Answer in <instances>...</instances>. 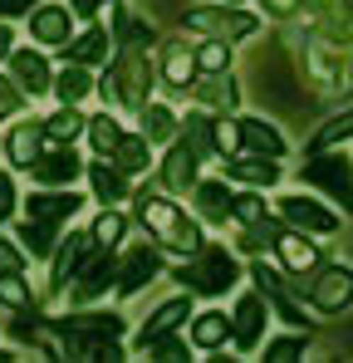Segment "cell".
<instances>
[{"instance_id": "ba28073f", "label": "cell", "mask_w": 353, "mask_h": 363, "mask_svg": "<svg viewBox=\"0 0 353 363\" xmlns=\"http://www.w3.org/2000/svg\"><path fill=\"white\" fill-rule=\"evenodd\" d=\"M118 275H123V260H113V255H89L84 270L74 275V300H94V295H103Z\"/></svg>"}, {"instance_id": "d4e9b609", "label": "cell", "mask_w": 353, "mask_h": 363, "mask_svg": "<svg viewBox=\"0 0 353 363\" xmlns=\"http://www.w3.org/2000/svg\"><path fill=\"white\" fill-rule=\"evenodd\" d=\"M196 206H201V216H211V221H226L235 206V196L226 191V182H201L196 186Z\"/></svg>"}, {"instance_id": "b9f144b4", "label": "cell", "mask_w": 353, "mask_h": 363, "mask_svg": "<svg viewBox=\"0 0 353 363\" xmlns=\"http://www.w3.org/2000/svg\"><path fill=\"white\" fill-rule=\"evenodd\" d=\"M0 304H10V309H25L30 304V290H25L20 275H0Z\"/></svg>"}, {"instance_id": "e575fe53", "label": "cell", "mask_w": 353, "mask_h": 363, "mask_svg": "<svg viewBox=\"0 0 353 363\" xmlns=\"http://www.w3.org/2000/svg\"><path fill=\"white\" fill-rule=\"evenodd\" d=\"M20 236H25V245H30L35 255H45V250H50V241H55V221L30 216V221H20Z\"/></svg>"}, {"instance_id": "4dcf8cb0", "label": "cell", "mask_w": 353, "mask_h": 363, "mask_svg": "<svg viewBox=\"0 0 353 363\" xmlns=\"http://www.w3.org/2000/svg\"><path fill=\"white\" fill-rule=\"evenodd\" d=\"M172 128H176V118L162 104H142V133H147V143H167Z\"/></svg>"}, {"instance_id": "f907efd6", "label": "cell", "mask_w": 353, "mask_h": 363, "mask_svg": "<svg viewBox=\"0 0 353 363\" xmlns=\"http://www.w3.org/2000/svg\"><path fill=\"white\" fill-rule=\"evenodd\" d=\"M99 5H103V0H74V10H79V15H94Z\"/></svg>"}, {"instance_id": "f546056e", "label": "cell", "mask_w": 353, "mask_h": 363, "mask_svg": "<svg viewBox=\"0 0 353 363\" xmlns=\"http://www.w3.org/2000/svg\"><path fill=\"white\" fill-rule=\"evenodd\" d=\"M255 280H260V285H265V290H270V300H275V309H280V314H285V319H290L294 329H299V324H304V309H299V304H294L290 295H285V290H280V280H275V275H270V270H265V265H255Z\"/></svg>"}, {"instance_id": "c3c4849f", "label": "cell", "mask_w": 353, "mask_h": 363, "mask_svg": "<svg viewBox=\"0 0 353 363\" xmlns=\"http://www.w3.org/2000/svg\"><path fill=\"white\" fill-rule=\"evenodd\" d=\"M299 5H304V0H265V10H270V15H294Z\"/></svg>"}, {"instance_id": "8992f818", "label": "cell", "mask_w": 353, "mask_h": 363, "mask_svg": "<svg viewBox=\"0 0 353 363\" xmlns=\"http://www.w3.org/2000/svg\"><path fill=\"white\" fill-rule=\"evenodd\" d=\"M309 300H314L319 314H339V309H349V304H353V275L344 270V265H324V270H314Z\"/></svg>"}, {"instance_id": "7dc6e473", "label": "cell", "mask_w": 353, "mask_h": 363, "mask_svg": "<svg viewBox=\"0 0 353 363\" xmlns=\"http://www.w3.org/2000/svg\"><path fill=\"white\" fill-rule=\"evenodd\" d=\"M15 104H20V94H15V89L0 79V118H5V113H15Z\"/></svg>"}, {"instance_id": "44dd1931", "label": "cell", "mask_w": 353, "mask_h": 363, "mask_svg": "<svg viewBox=\"0 0 353 363\" xmlns=\"http://www.w3.org/2000/svg\"><path fill=\"white\" fill-rule=\"evenodd\" d=\"M35 40H45V45H69V10H59V5H45V10H35Z\"/></svg>"}, {"instance_id": "74e56055", "label": "cell", "mask_w": 353, "mask_h": 363, "mask_svg": "<svg viewBox=\"0 0 353 363\" xmlns=\"http://www.w3.org/2000/svg\"><path fill=\"white\" fill-rule=\"evenodd\" d=\"M186 138H191V152H196V157L216 152V123H206V118H186Z\"/></svg>"}, {"instance_id": "bcb514c9", "label": "cell", "mask_w": 353, "mask_h": 363, "mask_svg": "<svg viewBox=\"0 0 353 363\" xmlns=\"http://www.w3.org/2000/svg\"><path fill=\"white\" fill-rule=\"evenodd\" d=\"M10 211H15V182H10V177H0V221H5Z\"/></svg>"}, {"instance_id": "52a82bcc", "label": "cell", "mask_w": 353, "mask_h": 363, "mask_svg": "<svg viewBox=\"0 0 353 363\" xmlns=\"http://www.w3.org/2000/svg\"><path fill=\"white\" fill-rule=\"evenodd\" d=\"M280 216L294 221L299 231H309V236H329V231H339V216H334L324 201H314V196H285V201H280Z\"/></svg>"}, {"instance_id": "ac0fdd59", "label": "cell", "mask_w": 353, "mask_h": 363, "mask_svg": "<svg viewBox=\"0 0 353 363\" xmlns=\"http://www.w3.org/2000/svg\"><path fill=\"white\" fill-rule=\"evenodd\" d=\"M89 245H94V231H89V236H69V241L59 245V260H55V285L74 280V275L84 270V260H89Z\"/></svg>"}, {"instance_id": "f6af8a7d", "label": "cell", "mask_w": 353, "mask_h": 363, "mask_svg": "<svg viewBox=\"0 0 353 363\" xmlns=\"http://www.w3.org/2000/svg\"><path fill=\"white\" fill-rule=\"evenodd\" d=\"M25 270V260H20V250L10 241H0V275H20Z\"/></svg>"}, {"instance_id": "30bf717a", "label": "cell", "mask_w": 353, "mask_h": 363, "mask_svg": "<svg viewBox=\"0 0 353 363\" xmlns=\"http://www.w3.org/2000/svg\"><path fill=\"white\" fill-rule=\"evenodd\" d=\"M231 324H235V344L250 354V349L260 344V334H265V300H260V295H240Z\"/></svg>"}, {"instance_id": "2e32d148", "label": "cell", "mask_w": 353, "mask_h": 363, "mask_svg": "<svg viewBox=\"0 0 353 363\" xmlns=\"http://www.w3.org/2000/svg\"><path fill=\"white\" fill-rule=\"evenodd\" d=\"M196 69H201V64H196V55H191L181 40H172V45L162 50V74H167L172 89H186V84L196 79Z\"/></svg>"}, {"instance_id": "cb8c5ba5", "label": "cell", "mask_w": 353, "mask_h": 363, "mask_svg": "<svg viewBox=\"0 0 353 363\" xmlns=\"http://www.w3.org/2000/svg\"><path fill=\"white\" fill-rule=\"evenodd\" d=\"M353 10L349 0H319V35H329V40H349L353 35Z\"/></svg>"}, {"instance_id": "60d3db41", "label": "cell", "mask_w": 353, "mask_h": 363, "mask_svg": "<svg viewBox=\"0 0 353 363\" xmlns=\"http://www.w3.org/2000/svg\"><path fill=\"white\" fill-rule=\"evenodd\" d=\"M265 359H270V363H294V359H304V339H299V334L275 339V344L265 349Z\"/></svg>"}, {"instance_id": "6da1fadb", "label": "cell", "mask_w": 353, "mask_h": 363, "mask_svg": "<svg viewBox=\"0 0 353 363\" xmlns=\"http://www.w3.org/2000/svg\"><path fill=\"white\" fill-rule=\"evenodd\" d=\"M152 45V30H142L138 20H128V30H123V55L113 64V79H118V104H128V108H138L142 113V104H147V89H152V69H147V50Z\"/></svg>"}, {"instance_id": "e0dca14e", "label": "cell", "mask_w": 353, "mask_h": 363, "mask_svg": "<svg viewBox=\"0 0 353 363\" xmlns=\"http://www.w3.org/2000/svg\"><path fill=\"white\" fill-rule=\"evenodd\" d=\"M10 74H15L20 89H30V94H45V89H50V64L40 60L35 50H20V55L10 60Z\"/></svg>"}, {"instance_id": "5bb4252c", "label": "cell", "mask_w": 353, "mask_h": 363, "mask_svg": "<svg viewBox=\"0 0 353 363\" xmlns=\"http://www.w3.org/2000/svg\"><path fill=\"white\" fill-rule=\"evenodd\" d=\"M240 147L265 152V157H280L285 152V138H280V128H270L265 118H240Z\"/></svg>"}, {"instance_id": "681fc988", "label": "cell", "mask_w": 353, "mask_h": 363, "mask_svg": "<svg viewBox=\"0 0 353 363\" xmlns=\"http://www.w3.org/2000/svg\"><path fill=\"white\" fill-rule=\"evenodd\" d=\"M35 0H0V15H25Z\"/></svg>"}, {"instance_id": "8fae6325", "label": "cell", "mask_w": 353, "mask_h": 363, "mask_svg": "<svg viewBox=\"0 0 353 363\" xmlns=\"http://www.w3.org/2000/svg\"><path fill=\"white\" fill-rule=\"evenodd\" d=\"M45 123H15V133L5 138V152H10V162L15 167H30L40 152H45Z\"/></svg>"}, {"instance_id": "603a6c76", "label": "cell", "mask_w": 353, "mask_h": 363, "mask_svg": "<svg viewBox=\"0 0 353 363\" xmlns=\"http://www.w3.org/2000/svg\"><path fill=\"white\" fill-rule=\"evenodd\" d=\"M186 309H191V300H167V304H162V309H157V314H152V319L142 324V349H147L152 339H162V334H172L176 324L186 319Z\"/></svg>"}, {"instance_id": "8d00e7d4", "label": "cell", "mask_w": 353, "mask_h": 363, "mask_svg": "<svg viewBox=\"0 0 353 363\" xmlns=\"http://www.w3.org/2000/svg\"><path fill=\"white\" fill-rule=\"evenodd\" d=\"M231 216L240 226H250V231H265V201H260V196H235Z\"/></svg>"}, {"instance_id": "1f68e13d", "label": "cell", "mask_w": 353, "mask_h": 363, "mask_svg": "<svg viewBox=\"0 0 353 363\" xmlns=\"http://www.w3.org/2000/svg\"><path fill=\"white\" fill-rule=\"evenodd\" d=\"M89 177H94V191H99V201H118V196L128 191V182H123V167H108V162H99Z\"/></svg>"}, {"instance_id": "4316f807", "label": "cell", "mask_w": 353, "mask_h": 363, "mask_svg": "<svg viewBox=\"0 0 353 363\" xmlns=\"http://www.w3.org/2000/svg\"><path fill=\"white\" fill-rule=\"evenodd\" d=\"M196 99H201V104H211V108H231V104H235V84H231V74H226V69L206 74V79L196 84Z\"/></svg>"}, {"instance_id": "ab89813d", "label": "cell", "mask_w": 353, "mask_h": 363, "mask_svg": "<svg viewBox=\"0 0 353 363\" xmlns=\"http://www.w3.org/2000/svg\"><path fill=\"white\" fill-rule=\"evenodd\" d=\"M196 64H201V74H216V69H226V64H231V50H226V40H211V45H201V50H196Z\"/></svg>"}, {"instance_id": "ffe728a7", "label": "cell", "mask_w": 353, "mask_h": 363, "mask_svg": "<svg viewBox=\"0 0 353 363\" xmlns=\"http://www.w3.org/2000/svg\"><path fill=\"white\" fill-rule=\"evenodd\" d=\"M162 182H167L172 191H186V186L196 182V152H191L186 143L167 152V162H162Z\"/></svg>"}, {"instance_id": "4fadbf2b", "label": "cell", "mask_w": 353, "mask_h": 363, "mask_svg": "<svg viewBox=\"0 0 353 363\" xmlns=\"http://www.w3.org/2000/svg\"><path fill=\"white\" fill-rule=\"evenodd\" d=\"M30 167H35V182H50V186H55V182H69L74 172H79V157H74V147L55 143V147H50V152H40Z\"/></svg>"}, {"instance_id": "7a4b0ae2", "label": "cell", "mask_w": 353, "mask_h": 363, "mask_svg": "<svg viewBox=\"0 0 353 363\" xmlns=\"http://www.w3.org/2000/svg\"><path fill=\"white\" fill-rule=\"evenodd\" d=\"M138 221L152 231V241H162L167 250H181V255H191L196 245H201V231H196V221H186L181 211H176L172 201H162V196H138Z\"/></svg>"}, {"instance_id": "9a60e30c", "label": "cell", "mask_w": 353, "mask_h": 363, "mask_svg": "<svg viewBox=\"0 0 353 363\" xmlns=\"http://www.w3.org/2000/svg\"><path fill=\"white\" fill-rule=\"evenodd\" d=\"M79 211V196L74 191H35L25 201V216H40V221H64Z\"/></svg>"}, {"instance_id": "d6986e66", "label": "cell", "mask_w": 353, "mask_h": 363, "mask_svg": "<svg viewBox=\"0 0 353 363\" xmlns=\"http://www.w3.org/2000/svg\"><path fill=\"white\" fill-rule=\"evenodd\" d=\"M59 329H69V334H94V339H118V334H123V319H118V314H69V319H59Z\"/></svg>"}, {"instance_id": "ee69618b", "label": "cell", "mask_w": 353, "mask_h": 363, "mask_svg": "<svg viewBox=\"0 0 353 363\" xmlns=\"http://www.w3.org/2000/svg\"><path fill=\"white\" fill-rule=\"evenodd\" d=\"M240 147V123H216V152H235Z\"/></svg>"}, {"instance_id": "484cf974", "label": "cell", "mask_w": 353, "mask_h": 363, "mask_svg": "<svg viewBox=\"0 0 353 363\" xmlns=\"http://www.w3.org/2000/svg\"><path fill=\"white\" fill-rule=\"evenodd\" d=\"M226 172H231L235 182H255V186H270L275 182V157H231L226 162Z\"/></svg>"}, {"instance_id": "d590c367", "label": "cell", "mask_w": 353, "mask_h": 363, "mask_svg": "<svg viewBox=\"0 0 353 363\" xmlns=\"http://www.w3.org/2000/svg\"><path fill=\"white\" fill-rule=\"evenodd\" d=\"M89 94V74H84V64H69L64 74H59V99L64 104H79Z\"/></svg>"}, {"instance_id": "836d02e7", "label": "cell", "mask_w": 353, "mask_h": 363, "mask_svg": "<svg viewBox=\"0 0 353 363\" xmlns=\"http://www.w3.org/2000/svg\"><path fill=\"white\" fill-rule=\"evenodd\" d=\"M344 138H353V108L339 113V118H329L319 133H314V152H324V147H334V143H344Z\"/></svg>"}, {"instance_id": "7402d4cb", "label": "cell", "mask_w": 353, "mask_h": 363, "mask_svg": "<svg viewBox=\"0 0 353 363\" xmlns=\"http://www.w3.org/2000/svg\"><path fill=\"white\" fill-rule=\"evenodd\" d=\"M191 339H196V349H221L226 339H235V324L226 314H201L191 324Z\"/></svg>"}, {"instance_id": "f1b7e54d", "label": "cell", "mask_w": 353, "mask_h": 363, "mask_svg": "<svg viewBox=\"0 0 353 363\" xmlns=\"http://www.w3.org/2000/svg\"><path fill=\"white\" fill-rule=\"evenodd\" d=\"M108 55V30H89L84 40L69 45V64H99Z\"/></svg>"}, {"instance_id": "816d5d0a", "label": "cell", "mask_w": 353, "mask_h": 363, "mask_svg": "<svg viewBox=\"0 0 353 363\" xmlns=\"http://www.w3.org/2000/svg\"><path fill=\"white\" fill-rule=\"evenodd\" d=\"M5 50H10V30L0 25V55H5Z\"/></svg>"}, {"instance_id": "d6a6232c", "label": "cell", "mask_w": 353, "mask_h": 363, "mask_svg": "<svg viewBox=\"0 0 353 363\" xmlns=\"http://www.w3.org/2000/svg\"><path fill=\"white\" fill-rule=\"evenodd\" d=\"M89 138H94V147H99L103 157H113V147L123 143V128H118V123L108 118V113H99V118L89 123Z\"/></svg>"}, {"instance_id": "9c48e42d", "label": "cell", "mask_w": 353, "mask_h": 363, "mask_svg": "<svg viewBox=\"0 0 353 363\" xmlns=\"http://www.w3.org/2000/svg\"><path fill=\"white\" fill-rule=\"evenodd\" d=\"M275 255L285 260V270H294V275H309V270H319V250L299 236V226L294 231H275Z\"/></svg>"}, {"instance_id": "7bdbcfd3", "label": "cell", "mask_w": 353, "mask_h": 363, "mask_svg": "<svg viewBox=\"0 0 353 363\" xmlns=\"http://www.w3.org/2000/svg\"><path fill=\"white\" fill-rule=\"evenodd\" d=\"M118 236H123V216H118V211H103V216L94 221V241H99V245H113Z\"/></svg>"}, {"instance_id": "3957f363", "label": "cell", "mask_w": 353, "mask_h": 363, "mask_svg": "<svg viewBox=\"0 0 353 363\" xmlns=\"http://www.w3.org/2000/svg\"><path fill=\"white\" fill-rule=\"evenodd\" d=\"M235 275H240V265H235V255L226 245H211V250H201L196 260L176 265V280H181L186 290H196V295H226L235 285Z\"/></svg>"}, {"instance_id": "5b68a950", "label": "cell", "mask_w": 353, "mask_h": 363, "mask_svg": "<svg viewBox=\"0 0 353 363\" xmlns=\"http://www.w3.org/2000/svg\"><path fill=\"white\" fill-rule=\"evenodd\" d=\"M186 25L191 30H206V35H216V40H245V35H255V15H245V10H211V5H196V10H186Z\"/></svg>"}, {"instance_id": "277c9868", "label": "cell", "mask_w": 353, "mask_h": 363, "mask_svg": "<svg viewBox=\"0 0 353 363\" xmlns=\"http://www.w3.org/2000/svg\"><path fill=\"white\" fill-rule=\"evenodd\" d=\"M304 182H314L319 191H329L334 201H344V211H353V167L339 157V152H314L304 162Z\"/></svg>"}, {"instance_id": "83f0119b", "label": "cell", "mask_w": 353, "mask_h": 363, "mask_svg": "<svg viewBox=\"0 0 353 363\" xmlns=\"http://www.w3.org/2000/svg\"><path fill=\"white\" fill-rule=\"evenodd\" d=\"M147 157H152L147 133H142V138H128V133H123V143L113 147V167H123V172H142V167H147Z\"/></svg>"}, {"instance_id": "f35d334b", "label": "cell", "mask_w": 353, "mask_h": 363, "mask_svg": "<svg viewBox=\"0 0 353 363\" xmlns=\"http://www.w3.org/2000/svg\"><path fill=\"white\" fill-rule=\"evenodd\" d=\"M79 128H84V118H79V113H74V104H64V108H59L55 118L45 123V133H50V138H55V143H69V138H74V133H79Z\"/></svg>"}, {"instance_id": "7c38bea8", "label": "cell", "mask_w": 353, "mask_h": 363, "mask_svg": "<svg viewBox=\"0 0 353 363\" xmlns=\"http://www.w3.org/2000/svg\"><path fill=\"white\" fill-rule=\"evenodd\" d=\"M157 275V250H147V245H138V250H128L123 255V275H118V290L123 295H138L147 280Z\"/></svg>"}]
</instances>
